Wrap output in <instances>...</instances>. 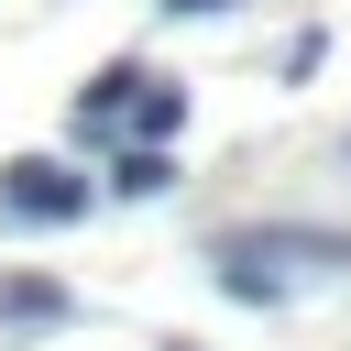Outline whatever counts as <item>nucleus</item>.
<instances>
[{"mask_svg":"<svg viewBox=\"0 0 351 351\" xmlns=\"http://www.w3.org/2000/svg\"><path fill=\"white\" fill-rule=\"evenodd\" d=\"M0 318H66V296L44 274H22V285H0Z\"/></svg>","mask_w":351,"mask_h":351,"instance_id":"423d86ee","label":"nucleus"},{"mask_svg":"<svg viewBox=\"0 0 351 351\" xmlns=\"http://www.w3.org/2000/svg\"><path fill=\"white\" fill-rule=\"evenodd\" d=\"M121 121H132V132H143V143H165V132H176V121H186V88H154V77H143V88H132V110H121Z\"/></svg>","mask_w":351,"mask_h":351,"instance_id":"20e7f679","label":"nucleus"},{"mask_svg":"<svg viewBox=\"0 0 351 351\" xmlns=\"http://www.w3.org/2000/svg\"><path fill=\"white\" fill-rule=\"evenodd\" d=\"M230 252H241V263H263V274H274V263H351V241H340V230H230Z\"/></svg>","mask_w":351,"mask_h":351,"instance_id":"f03ea898","label":"nucleus"},{"mask_svg":"<svg viewBox=\"0 0 351 351\" xmlns=\"http://www.w3.org/2000/svg\"><path fill=\"white\" fill-rule=\"evenodd\" d=\"M165 351H197V340H165Z\"/></svg>","mask_w":351,"mask_h":351,"instance_id":"6e6552de","label":"nucleus"},{"mask_svg":"<svg viewBox=\"0 0 351 351\" xmlns=\"http://www.w3.org/2000/svg\"><path fill=\"white\" fill-rule=\"evenodd\" d=\"M132 88H143V66H99V77L77 88V143H88V132H110V121L132 110Z\"/></svg>","mask_w":351,"mask_h":351,"instance_id":"7ed1b4c3","label":"nucleus"},{"mask_svg":"<svg viewBox=\"0 0 351 351\" xmlns=\"http://www.w3.org/2000/svg\"><path fill=\"white\" fill-rule=\"evenodd\" d=\"M0 208L33 230H66V219H88V176H66L55 154H22V165H0Z\"/></svg>","mask_w":351,"mask_h":351,"instance_id":"f257e3e1","label":"nucleus"},{"mask_svg":"<svg viewBox=\"0 0 351 351\" xmlns=\"http://www.w3.org/2000/svg\"><path fill=\"white\" fill-rule=\"evenodd\" d=\"M165 11H230V0H165Z\"/></svg>","mask_w":351,"mask_h":351,"instance_id":"0eeeda50","label":"nucleus"},{"mask_svg":"<svg viewBox=\"0 0 351 351\" xmlns=\"http://www.w3.org/2000/svg\"><path fill=\"white\" fill-rule=\"evenodd\" d=\"M165 176H176V165H165V154H154V143H132V154H121V165H110V186H121V197H154V186H165Z\"/></svg>","mask_w":351,"mask_h":351,"instance_id":"39448f33","label":"nucleus"}]
</instances>
